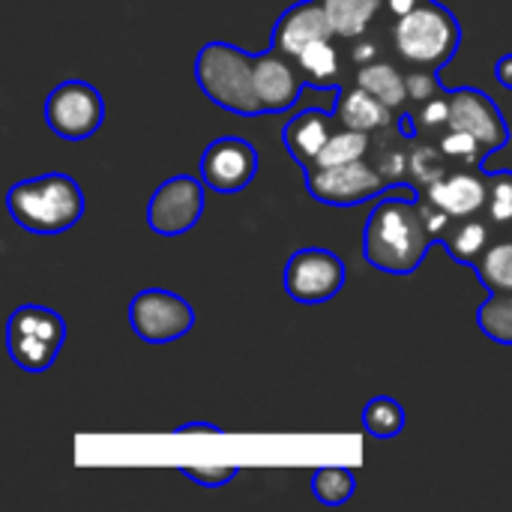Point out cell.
I'll return each mask as SVG.
<instances>
[{
	"instance_id": "obj_2",
	"label": "cell",
	"mask_w": 512,
	"mask_h": 512,
	"mask_svg": "<svg viewBox=\"0 0 512 512\" xmlns=\"http://www.w3.org/2000/svg\"><path fill=\"white\" fill-rule=\"evenodd\" d=\"M6 210L24 231L63 234L84 216V192L66 174L21 180L6 192Z\"/></svg>"
},
{
	"instance_id": "obj_21",
	"label": "cell",
	"mask_w": 512,
	"mask_h": 512,
	"mask_svg": "<svg viewBox=\"0 0 512 512\" xmlns=\"http://www.w3.org/2000/svg\"><path fill=\"white\" fill-rule=\"evenodd\" d=\"M336 36L342 39H360L369 33L372 21L378 18V12L387 6L384 0H321Z\"/></svg>"
},
{
	"instance_id": "obj_16",
	"label": "cell",
	"mask_w": 512,
	"mask_h": 512,
	"mask_svg": "<svg viewBox=\"0 0 512 512\" xmlns=\"http://www.w3.org/2000/svg\"><path fill=\"white\" fill-rule=\"evenodd\" d=\"M333 135H336V117L321 108H309L291 117L288 126L282 129V141L288 153L303 165V171L315 165V159L321 156V150L327 147Z\"/></svg>"
},
{
	"instance_id": "obj_17",
	"label": "cell",
	"mask_w": 512,
	"mask_h": 512,
	"mask_svg": "<svg viewBox=\"0 0 512 512\" xmlns=\"http://www.w3.org/2000/svg\"><path fill=\"white\" fill-rule=\"evenodd\" d=\"M336 117H339L342 126L360 129V132H369V135L372 132H384L393 123V111L381 99H375L369 90H363L357 81L342 87L339 105H336Z\"/></svg>"
},
{
	"instance_id": "obj_6",
	"label": "cell",
	"mask_w": 512,
	"mask_h": 512,
	"mask_svg": "<svg viewBox=\"0 0 512 512\" xmlns=\"http://www.w3.org/2000/svg\"><path fill=\"white\" fill-rule=\"evenodd\" d=\"M402 183H390L384 171L372 168L366 159L345 162V165H330V168H309L306 171V189L315 201L330 204V207H354L363 204L375 195H387L390 189H402Z\"/></svg>"
},
{
	"instance_id": "obj_33",
	"label": "cell",
	"mask_w": 512,
	"mask_h": 512,
	"mask_svg": "<svg viewBox=\"0 0 512 512\" xmlns=\"http://www.w3.org/2000/svg\"><path fill=\"white\" fill-rule=\"evenodd\" d=\"M495 78H498L501 87L512 90V54H504V57L495 63Z\"/></svg>"
},
{
	"instance_id": "obj_1",
	"label": "cell",
	"mask_w": 512,
	"mask_h": 512,
	"mask_svg": "<svg viewBox=\"0 0 512 512\" xmlns=\"http://www.w3.org/2000/svg\"><path fill=\"white\" fill-rule=\"evenodd\" d=\"M435 234L423 213V204L414 198H384L366 219L363 228V258L381 273L411 276L426 261Z\"/></svg>"
},
{
	"instance_id": "obj_32",
	"label": "cell",
	"mask_w": 512,
	"mask_h": 512,
	"mask_svg": "<svg viewBox=\"0 0 512 512\" xmlns=\"http://www.w3.org/2000/svg\"><path fill=\"white\" fill-rule=\"evenodd\" d=\"M177 435H222V426H216V423H183V426H177Z\"/></svg>"
},
{
	"instance_id": "obj_26",
	"label": "cell",
	"mask_w": 512,
	"mask_h": 512,
	"mask_svg": "<svg viewBox=\"0 0 512 512\" xmlns=\"http://www.w3.org/2000/svg\"><path fill=\"white\" fill-rule=\"evenodd\" d=\"M354 489L357 483L348 468H318L312 477V495L324 507H342L345 501H351Z\"/></svg>"
},
{
	"instance_id": "obj_22",
	"label": "cell",
	"mask_w": 512,
	"mask_h": 512,
	"mask_svg": "<svg viewBox=\"0 0 512 512\" xmlns=\"http://www.w3.org/2000/svg\"><path fill=\"white\" fill-rule=\"evenodd\" d=\"M474 273L489 288V294H512V240L492 243Z\"/></svg>"
},
{
	"instance_id": "obj_9",
	"label": "cell",
	"mask_w": 512,
	"mask_h": 512,
	"mask_svg": "<svg viewBox=\"0 0 512 512\" xmlns=\"http://www.w3.org/2000/svg\"><path fill=\"white\" fill-rule=\"evenodd\" d=\"M345 261L327 249H297L285 264V291L291 300L315 306L333 300L345 288Z\"/></svg>"
},
{
	"instance_id": "obj_13",
	"label": "cell",
	"mask_w": 512,
	"mask_h": 512,
	"mask_svg": "<svg viewBox=\"0 0 512 512\" xmlns=\"http://www.w3.org/2000/svg\"><path fill=\"white\" fill-rule=\"evenodd\" d=\"M306 84L309 81H306L297 57L279 51L276 45L255 54V90H258L264 114L288 111L300 99Z\"/></svg>"
},
{
	"instance_id": "obj_20",
	"label": "cell",
	"mask_w": 512,
	"mask_h": 512,
	"mask_svg": "<svg viewBox=\"0 0 512 512\" xmlns=\"http://www.w3.org/2000/svg\"><path fill=\"white\" fill-rule=\"evenodd\" d=\"M297 63H300L306 81L315 90H336V87H342V57H339V51L333 45V36L306 45L297 54Z\"/></svg>"
},
{
	"instance_id": "obj_4",
	"label": "cell",
	"mask_w": 512,
	"mask_h": 512,
	"mask_svg": "<svg viewBox=\"0 0 512 512\" xmlns=\"http://www.w3.org/2000/svg\"><path fill=\"white\" fill-rule=\"evenodd\" d=\"M198 87L219 108L240 117H261V99L255 90V54L231 42H207L195 57Z\"/></svg>"
},
{
	"instance_id": "obj_15",
	"label": "cell",
	"mask_w": 512,
	"mask_h": 512,
	"mask_svg": "<svg viewBox=\"0 0 512 512\" xmlns=\"http://www.w3.org/2000/svg\"><path fill=\"white\" fill-rule=\"evenodd\" d=\"M336 36L321 0H300L291 9H285L273 27V45L291 57H297L306 45Z\"/></svg>"
},
{
	"instance_id": "obj_30",
	"label": "cell",
	"mask_w": 512,
	"mask_h": 512,
	"mask_svg": "<svg viewBox=\"0 0 512 512\" xmlns=\"http://www.w3.org/2000/svg\"><path fill=\"white\" fill-rule=\"evenodd\" d=\"M180 474L189 477L192 483H201L204 489H219V486L231 483L240 471L231 468V465H210V468H186V465H183Z\"/></svg>"
},
{
	"instance_id": "obj_24",
	"label": "cell",
	"mask_w": 512,
	"mask_h": 512,
	"mask_svg": "<svg viewBox=\"0 0 512 512\" xmlns=\"http://www.w3.org/2000/svg\"><path fill=\"white\" fill-rule=\"evenodd\" d=\"M477 327L495 345H512V294H492L477 309Z\"/></svg>"
},
{
	"instance_id": "obj_28",
	"label": "cell",
	"mask_w": 512,
	"mask_h": 512,
	"mask_svg": "<svg viewBox=\"0 0 512 512\" xmlns=\"http://www.w3.org/2000/svg\"><path fill=\"white\" fill-rule=\"evenodd\" d=\"M447 153L435 144H420L411 156H408V171L414 177L423 180V186H432L435 180H441L447 174Z\"/></svg>"
},
{
	"instance_id": "obj_11",
	"label": "cell",
	"mask_w": 512,
	"mask_h": 512,
	"mask_svg": "<svg viewBox=\"0 0 512 512\" xmlns=\"http://www.w3.org/2000/svg\"><path fill=\"white\" fill-rule=\"evenodd\" d=\"M258 174V150L246 138H216L201 156V180L213 192H240Z\"/></svg>"
},
{
	"instance_id": "obj_31",
	"label": "cell",
	"mask_w": 512,
	"mask_h": 512,
	"mask_svg": "<svg viewBox=\"0 0 512 512\" xmlns=\"http://www.w3.org/2000/svg\"><path fill=\"white\" fill-rule=\"evenodd\" d=\"M408 93H411V102H426L432 96L441 93V84H438V72L432 69H408Z\"/></svg>"
},
{
	"instance_id": "obj_8",
	"label": "cell",
	"mask_w": 512,
	"mask_h": 512,
	"mask_svg": "<svg viewBox=\"0 0 512 512\" xmlns=\"http://www.w3.org/2000/svg\"><path fill=\"white\" fill-rule=\"evenodd\" d=\"M129 324L138 339L165 345L183 339L195 327V309L174 291L147 288L138 291L129 303Z\"/></svg>"
},
{
	"instance_id": "obj_27",
	"label": "cell",
	"mask_w": 512,
	"mask_h": 512,
	"mask_svg": "<svg viewBox=\"0 0 512 512\" xmlns=\"http://www.w3.org/2000/svg\"><path fill=\"white\" fill-rule=\"evenodd\" d=\"M438 147L447 153L450 162H456L462 168H480L489 156V150L471 132H462V129H444L438 138Z\"/></svg>"
},
{
	"instance_id": "obj_23",
	"label": "cell",
	"mask_w": 512,
	"mask_h": 512,
	"mask_svg": "<svg viewBox=\"0 0 512 512\" xmlns=\"http://www.w3.org/2000/svg\"><path fill=\"white\" fill-rule=\"evenodd\" d=\"M369 132H360V129H336V135L327 141V147L321 150V156L315 159L312 168H330V165H345V162H357V159H366L369 153ZM309 171V168H306Z\"/></svg>"
},
{
	"instance_id": "obj_7",
	"label": "cell",
	"mask_w": 512,
	"mask_h": 512,
	"mask_svg": "<svg viewBox=\"0 0 512 512\" xmlns=\"http://www.w3.org/2000/svg\"><path fill=\"white\" fill-rule=\"evenodd\" d=\"M105 120V99L87 81H63L45 99V123L63 141H84L99 132Z\"/></svg>"
},
{
	"instance_id": "obj_34",
	"label": "cell",
	"mask_w": 512,
	"mask_h": 512,
	"mask_svg": "<svg viewBox=\"0 0 512 512\" xmlns=\"http://www.w3.org/2000/svg\"><path fill=\"white\" fill-rule=\"evenodd\" d=\"M387 3V9H390V15L393 18H399V15H405V12H411V9H417L423 0H384Z\"/></svg>"
},
{
	"instance_id": "obj_25",
	"label": "cell",
	"mask_w": 512,
	"mask_h": 512,
	"mask_svg": "<svg viewBox=\"0 0 512 512\" xmlns=\"http://www.w3.org/2000/svg\"><path fill=\"white\" fill-rule=\"evenodd\" d=\"M363 429L372 438H396L405 429V408L390 399V396H378L366 405L363 411Z\"/></svg>"
},
{
	"instance_id": "obj_5",
	"label": "cell",
	"mask_w": 512,
	"mask_h": 512,
	"mask_svg": "<svg viewBox=\"0 0 512 512\" xmlns=\"http://www.w3.org/2000/svg\"><path fill=\"white\" fill-rule=\"evenodd\" d=\"M66 342L63 318L48 306H18L6 324V348L18 369L48 372Z\"/></svg>"
},
{
	"instance_id": "obj_10",
	"label": "cell",
	"mask_w": 512,
	"mask_h": 512,
	"mask_svg": "<svg viewBox=\"0 0 512 512\" xmlns=\"http://www.w3.org/2000/svg\"><path fill=\"white\" fill-rule=\"evenodd\" d=\"M204 186L189 174L165 180L147 204V225L162 237H180L192 231L204 216Z\"/></svg>"
},
{
	"instance_id": "obj_19",
	"label": "cell",
	"mask_w": 512,
	"mask_h": 512,
	"mask_svg": "<svg viewBox=\"0 0 512 512\" xmlns=\"http://www.w3.org/2000/svg\"><path fill=\"white\" fill-rule=\"evenodd\" d=\"M438 243L447 249L450 258H456L459 264H468L474 270L480 264V258L486 255V249L492 246V225L480 216L453 219Z\"/></svg>"
},
{
	"instance_id": "obj_3",
	"label": "cell",
	"mask_w": 512,
	"mask_h": 512,
	"mask_svg": "<svg viewBox=\"0 0 512 512\" xmlns=\"http://www.w3.org/2000/svg\"><path fill=\"white\" fill-rule=\"evenodd\" d=\"M462 24L438 0H423L393 24V48L408 69L441 72L459 51Z\"/></svg>"
},
{
	"instance_id": "obj_18",
	"label": "cell",
	"mask_w": 512,
	"mask_h": 512,
	"mask_svg": "<svg viewBox=\"0 0 512 512\" xmlns=\"http://www.w3.org/2000/svg\"><path fill=\"white\" fill-rule=\"evenodd\" d=\"M354 81H357L363 90H369L375 99H381L396 117H399V114L405 111V105L411 102L408 75L399 72V66L390 63V60H378V57H375V60L363 63V66L357 69Z\"/></svg>"
},
{
	"instance_id": "obj_29",
	"label": "cell",
	"mask_w": 512,
	"mask_h": 512,
	"mask_svg": "<svg viewBox=\"0 0 512 512\" xmlns=\"http://www.w3.org/2000/svg\"><path fill=\"white\" fill-rule=\"evenodd\" d=\"M489 222L510 225L512 222V171L489 174V204H486Z\"/></svg>"
},
{
	"instance_id": "obj_12",
	"label": "cell",
	"mask_w": 512,
	"mask_h": 512,
	"mask_svg": "<svg viewBox=\"0 0 512 512\" xmlns=\"http://www.w3.org/2000/svg\"><path fill=\"white\" fill-rule=\"evenodd\" d=\"M447 129H462L471 132L489 153L507 147L510 141V126L498 105L492 102L489 93L474 90V87H459L450 93V126Z\"/></svg>"
},
{
	"instance_id": "obj_14",
	"label": "cell",
	"mask_w": 512,
	"mask_h": 512,
	"mask_svg": "<svg viewBox=\"0 0 512 512\" xmlns=\"http://www.w3.org/2000/svg\"><path fill=\"white\" fill-rule=\"evenodd\" d=\"M426 201L444 210L450 219L480 216L489 204V174H474L471 168L447 171L441 180L426 186Z\"/></svg>"
}]
</instances>
